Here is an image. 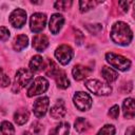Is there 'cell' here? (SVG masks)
Returning a JSON list of instances; mask_svg holds the SVG:
<instances>
[{"label": "cell", "mask_w": 135, "mask_h": 135, "mask_svg": "<svg viewBox=\"0 0 135 135\" xmlns=\"http://www.w3.org/2000/svg\"><path fill=\"white\" fill-rule=\"evenodd\" d=\"M9 22L14 27L20 28L26 22V13L22 8L14 9L9 15Z\"/></svg>", "instance_id": "obj_9"}, {"label": "cell", "mask_w": 135, "mask_h": 135, "mask_svg": "<svg viewBox=\"0 0 135 135\" xmlns=\"http://www.w3.org/2000/svg\"><path fill=\"white\" fill-rule=\"evenodd\" d=\"M115 134V127L113 124H105L103 126L96 135H114Z\"/></svg>", "instance_id": "obj_26"}, {"label": "cell", "mask_w": 135, "mask_h": 135, "mask_svg": "<svg viewBox=\"0 0 135 135\" xmlns=\"http://www.w3.org/2000/svg\"><path fill=\"white\" fill-rule=\"evenodd\" d=\"M0 135H15V129L9 121H2L1 122Z\"/></svg>", "instance_id": "obj_23"}, {"label": "cell", "mask_w": 135, "mask_h": 135, "mask_svg": "<svg viewBox=\"0 0 135 135\" xmlns=\"http://www.w3.org/2000/svg\"><path fill=\"white\" fill-rule=\"evenodd\" d=\"M101 75L108 83H111V82L115 81L118 77V73L114 69L109 68V66H103L101 69Z\"/></svg>", "instance_id": "obj_17"}, {"label": "cell", "mask_w": 135, "mask_h": 135, "mask_svg": "<svg viewBox=\"0 0 135 135\" xmlns=\"http://www.w3.org/2000/svg\"><path fill=\"white\" fill-rule=\"evenodd\" d=\"M73 101L75 107L79 110V111H88L91 107H92V97L85 93V92H76L74 97H73Z\"/></svg>", "instance_id": "obj_6"}, {"label": "cell", "mask_w": 135, "mask_h": 135, "mask_svg": "<svg viewBox=\"0 0 135 135\" xmlns=\"http://www.w3.org/2000/svg\"><path fill=\"white\" fill-rule=\"evenodd\" d=\"M47 89H49V81L44 77H37L28 86L26 95L28 97H33L44 93Z\"/></svg>", "instance_id": "obj_5"}, {"label": "cell", "mask_w": 135, "mask_h": 135, "mask_svg": "<svg viewBox=\"0 0 135 135\" xmlns=\"http://www.w3.org/2000/svg\"><path fill=\"white\" fill-rule=\"evenodd\" d=\"M108 115H109L111 118H113V119L118 118V115H119V107H118L117 104L113 105V107H112V108L109 110Z\"/></svg>", "instance_id": "obj_29"}, {"label": "cell", "mask_w": 135, "mask_h": 135, "mask_svg": "<svg viewBox=\"0 0 135 135\" xmlns=\"http://www.w3.org/2000/svg\"><path fill=\"white\" fill-rule=\"evenodd\" d=\"M49 45V39L44 34H37L33 38V47L38 51L42 52L44 51Z\"/></svg>", "instance_id": "obj_12"}, {"label": "cell", "mask_w": 135, "mask_h": 135, "mask_svg": "<svg viewBox=\"0 0 135 135\" xmlns=\"http://www.w3.org/2000/svg\"><path fill=\"white\" fill-rule=\"evenodd\" d=\"M55 57L58 60L59 63L65 65L68 64L73 57V50L68 44H61L59 45L55 51Z\"/></svg>", "instance_id": "obj_7"}, {"label": "cell", "mask_w": 135, "mask_h": 135, "mask_svg": "<svg viewBox=\"0 0 135 135\" xmlns=\"http://www.w3.org/2000/svg\"><path fill=\"white\" fill-rule=\"evenodd\" d=\"M27 44H28V38H27V36H25V35H18L15 38L14 42H13V47H14L15 51L20 52L24 47H26Z\"/></svg>", "instance_id": "obj_19"}, {"label": "cell", "mask_w": 135, "mask_h": 135, "mask_svg": "<svg viewBox=\"0 0 135 135\" xmlns=\"http://www.w3.org/2000/svg\"><path fill=\"white\" fill-rule=\"evenodd\" d=\"M118 4L122 6V11H123V12H127V11H128V2L121 1V2H118Z\"/></svg>", "instance_id": "obj_32"}, {"label": "cell", "mask_w": 135, "mask_h": 135, "mask_svg": "<svg viewBox=\"0 0 135 135\" xmlns=\"http://www.w3.org/2000/svg\"><path fill=\"white\" fill-rule=\"evenodd\" d=\"M72 5V1H68V0H60V1H56L54 3V7L58 11H64L66 8H69Z\"/></svg>", "instance_id": "obj_27"}, {"label": "cell", "mask_w": 135, "mask_h": 135, "mask_svg": "<svg viewBox=\"0 0 135 135\" xmlns=\"http://www.w3.org/2000/svg\"><path fill=\"white\" fill-rule=\"evenodd\" d=\"M63 23H64V18L62 15H60L58 13L53 14L51 19H50V23H49V27H50L51 33L54 35L58 34L59 31L61 30Z\"/></svg>", "instance_id": "obj_11"}, {"label": "cell", "mask_w": 135, "mask_h": 135, "mask_svg": "<svg viewBox=\"0 0 135 135\" xmlns=\"http://www.w3.org/2000/svg\"><path fill=\"white\" fill-rule=\"evenodd\" d=\"M55 79H56L57 86L59 89H66L70 85V80L68 79L65 72L62 70H59L57 72V74L55 75Z\"/></svg>", "instance_id": "obj_18"}, {"label": "cell", "mask_w": 135, "mask_h": 135, "mask_svg": "<svg viewBox=\"0 0 135 135\" xmlns=\"http://www.w3.org/2000/svg\"><path fill=\"white\" fill-rule=\"evenodd\" d=\"M33 79V73L25 68H20L15 76V81H14V85H13V92L17 93L19 92L22 88H24L26 84H28L31 82V80Z\"/></svg>", "instance_id": "obj_2"}, {"label": "cell", "mask_w": 135, "mask_h": 135, "mask_svg": "<svg viewBox=\"0 0 135 135\" xmlns=\"http://www.w3.org/2000/svg\"><path fill=\"white\" fill-rule=\"evenodd\" d=\"M65 113H66V110H65L63 100H58V101L51 108V111H50V114H51V116H52L54 119L62 118V117L65 115Z\"/></svg>", "instance_id": "obj_14"}, {"label": "cell", "mask_w": 135, "mask_h": 135, "mask_svg": "<svg viewBox=\"0 0 135 135\" xmlns=\"http://www.w3.org/2000/svg\"><path fill=\"white\" fill-rule=\"evenodd\" d=\"M99 2H96V1H80L79 2V6H80V12L81 13H84V12H88L89 9L93 8L96 4H98Z\"/></svg>", "instance_id": "obj_25"}, {"label": "cell", "mask_w": 135, "mask_h": 135, "mask_svg": "<svg viewBox=\"0 0 135 135\" xmlns=\"http://www.w3.org/2000/svg\"><path fill=\"white\" fill-rule=\"evenodd\" d=\"M9 31L4 27V26H0V41H6L9 38Z\"/></svg>", "instance_id": "obj_30"}, {"label": "cell", "mask_w": 135, "mask_h": 135, "mask_svg": "<svg viewBox=\"0 0 135 135\" xmlns=\"http://www.w3.org/2000/svg\"><path fill=\"white\" fill-rule=\"evenodd\" d=\"M84 84L90 92L98 96H107L112 92V88L109 83L101 82L97 79H89L85 81Z\"/></svg>", "instance_id": "obj_3"}, {"label": "cell", "mask_w": 135, "mask_h": 135, "mask_svg": "<svg viewBox=\"0 0 135 135\" xmlns=\"http://www.w3.org/2000/svg\"><path fill=\"white\" fill-rule=\"evenodd\" d=\"M90 127H91V126H90L89 121H88L85 118H83V117L77 118V119L75 120V122H74V128H75V130H76L78 133L85 132L86 130L90 129Z\"/></svg>", "instance_id": "obj_22"}, {"label": "cell", "mask_w": 135, "mask_h": 135, "mask_svg": "<svg viewBox=\"0 0 135 135\" xmlns=\"http://www.w3.org/2000/svg\"><path fill=\"white\" fill-rule=\"evenodd\" d=\"M58 71H59V69H58L57 64H56L53 60L49 59V61H47V65H46V68H45V73H46L49 76H53V77H55V75L57 74Z\"/></svg>", "instance_id": "obj_24"}, {"label": "cell", "mask_w": 135, "mask_h": 135, "mask_svg": "<svg viewBox=\"0 0 135 135\" xmlns=\"http://www.w3.org/2000/svg\"><path fill=\"white\" fill-rule=\"evenodd\" d=\"M30 118V113L26 109H19L14 114V121L17 124H24Z\"/></svg>", "instance_id": "obj_16"}, {"label": "cell", "mask_w": 135, "mask_h": 135, "mask_svg": "<svg viewBox=\"0 0 135 135\" xmlns=\"http://www.w3.org/2000/svg\"><path fill=\"white\" fill-rule=\"evenodd\" d=\"M9 82H11L9 77H8L7 74L3 71V69L0 68V84H1V86L5 88V86H7V85L9 84Z\"/></svg>", "instance_id": "obj_28"}, {"label": "cell", "mask_w": 135, "mask_h": 135, "mask_svg": "<svg viewBox=\"0 0 135 135\" xmlns=\"http://www.w3.org/2000/svg\"><path fill=\"white\" fill-rule=\"evenodd\" d=\"M92 70L90 68H86L84 65H81V64H77L73 68L72 70V74H73V77L76 79V80H82L84 78H86L90 74H91Z\"/></svg>", "instance_id": "obj_13"}, {"label": "cell", "mask_w": 135, "mask_h": 135, "mask_svg": "<svg viewBox=\"0 0 135 135\" xmlns=\"http://www.w3.org/2000/svg\"><path fill=\"white\" fill-rule=\"evenodd\" d=\"M46 23V15L43 13H35L31 16L30 19V27L34 33L41 32Z\"/></svg>", "instance_id": "obj_8"}, {"label": "cell", "mask_w": 135, "mask_h": 135, "mask_svg": "<svg viewBox=\"0 0 135 135\" xmlns=\"http://www.w3.org/2000/svg\"><path fill=\"white\" fill-rule=\"evenodd\" d=\"M134 134H135L134 127H130L129 129H127V131H126V135H134Z\"/></svg>", "instance_id": "obj_33"}, {"label": "cell", "mask_w": 135, "mask_h": 135, "mask_svg": "<svg viewBox=\"0 0 135 135\" xmlns=\"http://www.w3.org/2000/svg\"><path fill=\"white\" fill-rule=\"evenodd\" d=\"M110 35H111V39L115 43L120 45H128L133 38L132 30L127 23L122 21H118L113 24Z\"/></svg>", "instance_id": "obj_1"}, {"label": "cell", "mask_w": 135, "mask_h": 135, "mask_svg": "<svg viewBox=\"0 0 135 135\" xmlns=\"http://www.w3.org/2000/svg\"><path fill=\"white\" fill-rule=\"evenodd\" d=\"M32 130H33V133H34L35 135H39V134L42 132L43 128H42V126H41L38 121H35V122H33V124H32Z\"/></svg>", "instance_id": "obj_31"}, {"label": "cell", "mask_w": 135, "mask_h": 135, "mask_svg": "<svg viewBox=\"0 0 135 135\" xmlns=\"http://www.w3.org/2000/svg\"><path fill=\"white\" fill-rule=\"evenodd\" d=\"M50 105V100L46 96L39 97L33 104V111L36 117H43L49 109Z\"/></svg>", "instance_id": "obj_10"}, {"label": "cell", "mask_w": 135, "mask_h": 135, "mask_svg": "<svg viewBox=\"0 0 135 135\" xmlns=\"http://www.w3.org/2000/svg\"><path fill=\"white\" fill-rule=\"evenodd\" d=\"M22 135H32V133H30L28 131H25V132L22 133Z\"/></svg>", "instance_id": "obj_34"}, {"label": "cell", "mask_w": 135, "mask_h": 135, "mask_svg": "<svg viewBox=\"0 0 135 135\" xmlns=\"http://www.w3.org/2000/svg\"><path fill=\"white\" fill-rule=\"evenodd\" d=\"M122 112L124 118L132 119L135 115V107H134V99L133 98H127L123 100L122 103Z\"/></svg>", "instance_id": "obj_15"}, {"label": "cell", "mask_w": 135, "mask_h": 135, "mask_svg": "<svg viewBox=\"0 0 135 135\" xmlns=\"http://www.w3.org/2000/svg\"><path fill=\"white\" fill-rule=\"evenodd\" d=\"M105 60L108 63H110V65L119 71H127L131 68V61L128 58L112 52L105 54Z\"/></svg>", "instance_id": "obj_4"}, {"label": "cell", "mask_w": 135, "mask_h": 135, "mask_svg": "<svg viewBox=\"0 0 135 135\" xmlns=\"http://www.w3.org/2000/svg\"><path fill=\"white\" fill-rule=\"evenodd\" d=\"M69 132H70L69 122H60L50 131L49 135H69Z\"/></svg>", "instance_id": "obj_20"}, {"label": "cell", "mask_w": 135, "mask_h": 135, "mask_svg": "<svg viewBox=\"0 0 135 135\" xmlns=\"http://www.w3.org/2000/svg\"><path fill=\"white\" fill-rule=\"evenodd\" d=\"M42 66H43V58L41 56L36 55L31 59V61H30V71L32 73L40 71L42 69Z\"/></svg>", "instance_id": "obj_21"}]
</instances>
